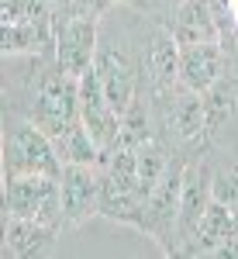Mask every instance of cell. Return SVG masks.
Returning <instances> with one entry per match:
<instances>
[{
    "instance_id": "cell-1",
    "label": "cell",
    "mask_w": 238,
    "mask_h": 259,
    "mask_svg": "<svg viewBox=\"0 0 238 259\" xmlns=\"http://www.w3.org/2000/svg\"><path fill=\"white\" fill-rule=\"evenodd\" d=\"M141 38L131 24L118 21V14L100 21L97 35V56H93V69H97L104 94L111 100V107L124 114L141 94V80H145V49H138ZM149 45V41H145Z\"/></svg>"
},
{
    "instance_id": "cell-2",
    "label": "cell",
    "mask_w": 238,
    "mask_h": 259,
    "mask_svg": "<svg viewBox=\"0 0 238 259\" xmlns=\"http://www.w3.org/2000/svg\"><path fill=\"white\" fill-rule=\"evenodd\" d=\"M21 97V118L35 121L49 139H59L79 121V80L66 76L56 62L28 76Z\"/></svg>"
},
{
    "instance_id": "cell-3",
    "label": "cell",
    "mask_w": 238,
    "mask_h": 259,
    "mask_svg": "<svg viewBox=\"0 0 238 259\" xmlns=\"http://www.w3.org/2000/svg\"><path fill=\"white\" fill-rule=\"evenodd\" d=\"M152 94V111H156V128H162V139L176 142L179 149H194L207 139V114H204V94L190 87H166V90H149Z\"/></svg>"
},
{
    "instance_id": "cell-4",
    "label": "cell",
    "mask_w": 238,
    "mask_h": 259,
    "mask_svg": "<svg viewBox=\"0 0 238 259\" xmlns=\"http://www.w3.org/2000/svg\"><path fill=\"white\" fill-rule=\"evenodd\" d=\"M62 159L56 152V142L41 132L35 121L11 118L4 132V180L24 177V173H52L59 177Z\"/></svg>"
},
{
    "instance_id": "cell-5",
    "label": "cell",
    "mask_w": 238,
    "mask_h": 259,
    "mask_svg": "<svg viewBox=\"0 0 238 259\" xmlns=\"http://www.w3.org/2000/svg\"><path fill=\"white\" fill-rule=\"evenodd\" d=\"M4 214H18V218H31V221H41V225L62 228L59 177H52V173L7 177V187H4Z\"/></svg>"
},
{
    "instance_id": "cell-6",
    "label": "cell",
    "mask_w": 238,
    "mask_h": 259,
    "mask_svg": "<svg viewBox=\"0 0 238 259\" xmlns=\"http://www.w3.org/2000/svg\"><path fill=\"white\" fill-rule=\"evenodd\" d=\"M183 173L186 162L173 159L166 177L156 183V190L145 200V232L156 242L166 245V252H176V214H179V194H183Z\"/></svg>"
},
{
    "instance_id": "cell-7",
    "label": "cell",
    "mask_w": 238,
    "mask_h": 259,
    "mask_svg": "<svg viewBox=\"0 0 238 259\" xmlns=\"http://www.w3.org/2000/svg\"><path fill=\"white\" fill-rule=\"evenodd\" d=\"M100 166L93 162H62L59 194H62V228L83 225L90 214H100Z\"/></svg>"
},
{
    "instance_id": "cell-8",
    "label": "cell",
    "mask_w": 238,
    "mask_h": 259,
    "mask_svg": "<svg viewBox=\"0 0 238 259\" xmlns=\"http://www.w3.org/2000/svg\"><path fill=\"white\" fill-rule=\"evenodd\" d=\"M97 35H100V24L93 18H59V21H56L52 62L59 66L66 76L79 80L86 69H93Z\"/></svg>"
},
{
    "instance_id": "cell-9",
    "label": "cell",
    "mask_w": 238,
    "mask_h": 259,
    "mask_svg": "<svg viewBox=\"0 0 238 259\" xmlns=\"http://www.w3.org/2000/svg\"><path fill=\"white\" fill-rule=\"evenodd\" d=\"M79 121H83L86 132L93 135V142L100 145V152L114 149V142H118V135H121V114L111 107L97 69H86V73L79 76Z\"/></svg>"
},
{
    "instance_id": "cell-10",
    "label": "cell",
    "mask_w": 238,
    "mask_h": 259,
    "mask_svg": "<svg viewBox=\"0 0 238 259\" xmlns=\"http://www.w3.org/2000/svg\"><path fill=\"white\" fill-rule=\"evenodd\" d=\"M211 197H214V190H211V166L207 162H186L183 194H179V214H176V252H179V242H183V249L194 242L197 225L204 218Z\"/></svg>"
},
{
    "instance_id": "cell-11",
    "label": "cell",
    "mask_w": 238,
    "mask_h": 259,
    "mask_svg": "<svg viewBox=\"0 0 238 259\" xmlns=\"http://www.w3.org/2000/svg\"><path fill=\"white\" fill-rule=\"evenodd\" d=\"M179 62H183V45L169 28H152L149 45H145V80L149 90H166L179 83Z\"/></svg>"
},
{
    "instance_id": "cell-12",
    "label": "cell",
    "mask_w": 238,
    "mask_h": 259,
    "mask_svg": "<svg viewBox=\"0 0 238 259\" xmlns=\"http://www.w3.org/2000/svg\"><path fill=\"white\" fill-rule=\"evenodd\" d=\"M231 235H238V211L231 204L211 197V204H207V211H204V218L197 225V235L183 252L186 256H214Z\"/></svg>"
},
{
    "instance_id": "cell-13",
    "label": "cell",
    "mask_w": 238,
    "mask_h": 259,
    "mask_svg": "<svg viewBox=\"0 0 238 259\" xmlns=\"http://www.w3.org/2000/svg\"><path fill=\"white\" fill-rule=\"evenodd\" d=\"M224 45L221 41H204V45H190L183 49V62H179V83L207 94L214 83L224 76Z\"/></svg>"
},
{
    "instance_id": "cell-14",
    "label": "cell",
    "mask_w": 238,
    "mask_h": 259,
    "mask_svg": "<svg viewBox=\"0 0 238 259\" xmlns=\"http://www.w3.org/2000/svg\"><path fill=\"white\" fill-rule=\"evenodd\" d=\"M169 31L176 35V41L183 45V49L204 45V41H221L218 18H214V4H211V0H179Z\"/></svg>"
},
{
    "instance_id": "cell-15",
    "label": "cell",
    "mask_w": 238,
    "mask_h": 259,
    "mask_svg": "<svg viewBox=\"0 0 238 259\" xmlns=\"http://www.w3.org/2000/svg\"><path fill=\"white\" fill-rule=\"evenodd\" d=\"M56 225H41L31 218H18V214H4V252L11 259H31L41 256L52 239H56Z\"/></svg>"
},
{
    "instance_id": "cell-16",
    "label": "cell",
    "mask_w": 238,
    "mask_h": 259,
    "mask_svg": "<svg viewBox=\"0 0 238 259\" xmlns=\"http://www.w3.org/2000/svg\"><path fill=\"white\" fill-rule=\"evenodd\" d=\"M204 114H207V132L214 135L238 114V83L224 73L207 94H204Z\"/></svg>"
},
{
    "instance_id": "cell-17",
    "label": "cell",
    "mask_w": 238,
    "mask_h": 259,
    "mask_svg": "<svg viewBox=\"0 0 238 259\" xmlns=\"http://www.w3.org/2000/svg\"><path fill=\"white\" fill-rule=\"evenodd\" d=\"M52 142H56V152H59L62 162H93V166L100 162V145L93 142V135L86 132L83 121H76L69 132H62Z\"/></svg>"
},
{
    "instance_id": "cell-18",
    "label": "cell",
    "mask_w": 238,
    "mask_h": 259,
    "mask_svg": "<svg viewBox=\"0 0 238 259\" xmlns=\"http://www.w3.org/2000/svg\"><path fill=\"white\" fill-rule=\"evenodd\" d=\"M211 190L238 211V159H221L218 166H211Z\"/></svg>"
},
{
    "instance_id": "cell-19",
    "label": "cell",
    "mask_w": 238,
    "mask_h": 259,
    "mask_svg": "<svg viewBox=\"0 0 238 259\" xmlns=\"http://www.w3.org/2000/svg\"><path fill=\"white\" fill-rule=\"evenodd\" d=\"M228 7H231V14H235V21H238V0H228Z\"/></svg>"
},
{
    "instance_id": "cell-20",
    "label": "cell",
    "mask_w": 238,
    "mask_h": 259,
    "mask_svg": "<svg viewBox=\"0 0 238 259\" xmlns=\"http://www.w3.org/2000/svg\"><path fill=\"white\" fill-rule=\"evenodd\" d=\"M145 4H173V0H145ZM179 4V0H176Z\"/></svg>"
}]
</instances>
